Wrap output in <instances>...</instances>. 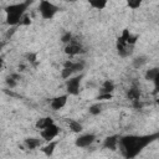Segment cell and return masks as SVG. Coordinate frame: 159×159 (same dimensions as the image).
<instances>
[{"instance_id": "6da1fadb", "label": "cell", "mask_w": 159, "mask_h": 159, "mask_svg": "<svg viewBox=\"0 0 159 159\" xmlns=\"http://www.w3.org/2000/svg\"><path fill=\"white\" fill-rule=\"evenodd\" d=\"M159 139V132L153 134H144V135H124L119 138V148L125 159L135 158L147 145L153 143L154 140Z\"/></svg>"}, {"instance_id": "7a4b0ae2", "label": "cell", "mask_w": 159, "mask_h": 159, "mask_svg": "<svg viewBox=\"0 0 159 159\" xmlns=\"http://www.w3.org/2000/svg\"><path fill=\"white\" fill-rule=\"evenodd\" d=\"M31 4V1H25V2H19V4H12L9 5L5 11H6V22L9 25H17L21 22L25 11L27 9V6Z\"/></svg>"}, {"instance_id": "3957f363", "label": "cell", "mask_w": 159, "mask_h": 159, "mask_svg": "<svg viewBox=\"0 0 159 159\" xmlns=\"http://www.w3.org/2000/svg\"><path fill=\"white\" fill-rule=\"evenodd\" d=\"M137 36H132L128 30H124L123 34L117 40V52L120 57H128L133 52V46L135 43Z\"/></svg>"}, {"instance_id": "277c9868", "label": "cell", "mask_w": 159, "mask_h": 159, "mask_svg": "<svg viewBox=\"0 0 159 159\" xmlns=\"http://www.w3.org/2000/svg\"><path fill=\"white\" fill-rule=\"evenodd\" d=\"M39 9H40V12H41V16L43 19H46V20L47 19H52L55 16V14L58 11V7L56 5H53L52 2L46 1V0H42L40 2Z\"/></svg>"}, {"instance_id": "5b68a950", "label": "cell", "mask_w": 159, "mask_h": 159, "mask_svg": "<svg viewBox=\"0 0 159 159\" xmlns=\"http://www.w3.org/2000/svg\"><path fill=\"white\" fill-rule=\"evenodd\" d=\"M81 80H82V75L76 76V77H73V78L66 80V89H67V93H68V94L77 96V94L80 93Z\"/></svg>"}, {"instance_id": "8992f818", "label": "cell", "mask_w": 159, "mask_h": 159, "mask_svg": "<svg viewBox=\"0 0 159 159\" xmlns=\"http://www.w3.org/2000/svg\"><path fill=\"white\" fill-rule=\"evenodd\" d=\"M58 133H60V128H58L55 123L51 124V125H48L47 128H45V129H42V130L40 132L41 137H42L45 140H47V142H52V139H53L55 137H57Z\"/></svg>"}, {"instance_id": "52a82bcc", "label": "cell", "mask_w": 159, "mask_h": 159, "mask_svg": "<svg viewBox=\"0 0 159 159\" xmlns=\"http://www.w3.org/2000/svg\"><path fill=\"white\" fill-rule=\"evenodd\" d=\"M94 140H96V135L92 134V133H87V134H82V135H80V137L76 139L75 144H76L77 147H80V148H84V147L91 145Z\"/></svg>"}, {"instance_id": "ba28073f", "label": "cell", "mask_w": 159, "mask_h": 159, "mask_svg": "<svg viewBox=\"0 0 159 159\" xmlns=\"http://www.w3.org/2000/svg\"><path fill=\"white\" fill-rule=\"evenodd\" d=\"M65 52H66L67 55H70V56H75V55H78V53H83L84 50H83V47L81 46V43H78V42H76L75 40H72V41L65 47Z\"/></svg>"}, {"instance_id": "9c48e42d", "label": "cell", "mask_w": 159, "mask_h": 159, "mask_svg": "<svg viewBox=\"0 0 159 159\" xmlns=\"http://www.w3.org/2000/svg\"><path fill=\"white\" fill-rule=\"evenodd\" d=\"M119 135L118 134H114V135H109L104 139L103 142V147L107 148V149H111V150H116L117 149V145L119 143Z\"/></svg>"}, {"instance_id": "30bf717a", "label": "cell", "mask_w": 159, "mask_h": 159, "mask_svg": "<svg viewBox=\"0 0 159 159\" xmlns=\"http://www.w3.org/2000/svg\"><path fill=\"white\" fill-rule=\"evenodd\" d=\"M67 97H68L67 94H63V96H58V97L53 98V99L51 101V107H52V109L58 111V109L63 108L65 104L67 103Z\"/></svg>"}, {"instance_id": "8fae6325", "label": "cell", "mask_w": 159, "mask_h": 159, "mask_svg": "<svg viewBox=\"0 0 159 159\" xmlns=\"http://www.w3.org/2000/svg\"><path fill=\"white\" fill-rule=\"evenodd\" d=\"M63 67L71 68V70L73 71V73H75V72H80V71H82V70H83V67H84V62H83V61H81V62L66 61V62H65V65H63Z\"/></svg>"}, {"instance_id": "7c38bea8", "label": "cell", "mask_w": 159, "mask_h": 159, "mask_svg": "<svg viewBox=\"0 0 159 159\" xmlns=\"http://www.w3.org/2000/svg\"><path fill=\"white\" fill-rule=\"evenodd\" d=\"M114 91V83L109 80L104 81L102 87H101V91H99V94H112V92Z\"/></svg>"}, {"instance_id": "4fadbf2b", "label": "cell", "mask_w": 159, "mask_h": 159, "mask_svg": "<svg viewBox=\"0 0 159 159\" xmlns=\"http://www.w3.org/2000/svg\"><path fill=\"white\" fill-rule=\"evenodd\" d=\"M51 124H53V119L51 118V117H43V118H40L37 122H36V124H35V127L37 128V129H45V128H47L48 125H51Z\"/></svg>"}, {"instance_id": "5bb4252c", "label": "cell", "mask_w": 159, "mask_h": 159, "mask_svg": "<svg viewBox=\"0 0 159 159\" xmlns=\"http://www.w3.org/2000/svg\"><path fill=\"white\" fill-rule=\"evenodd\" d=\"M139 97H140V89L137 87V86H133L128 89L127 92V98L130 99V101H139Z\"/></svg>"}, {"instance_id": "9a60e30c", "label": "cell", "mask_w": 159, "mask_h": 159, "mask_svg": "<svg viewBox=\"0 0 159 159\" xmlns=\"http://www.w3.org/2000/svg\"><path fill=\"white\" fill-rule=\"evenodd\" d=\"M25 145H26L27 149L32 150V149H35V148L41 145V140L37 139V138H26L25 139Z\"/></svg>"}, {"instance_id": "2e32d148", "label": "cell", "mask_w": 159, "mask_h": 159, "mask_svg": "<svg viewBox=\"0 0 159 159\" xmlns=\"http://www.w3.org/2000/svg\"><path fill=\"white\" fill-rule=\"evenodd\" d=\"M56 145H57V142H50V143H48L47 145H45L41 150L43 152V154H45L46 157H51V155L53 154V152H55Z\"/></svg>"}, {"instance_id": "e0dca14e", "label": "cell", "mask_w": 159, "mask_h": 159, "mask_svg": "<svg viewBox=\"0 0 159 159\" xmlns=\"http://www.w3.org/2000/svg\"><path fill=\"white\" fill-rule=\"evenodd\" d=\"M67 123H68V125H70V129L72 130V132H75V133H80V132H82V124L80 123V122H77V120H75V119H68L67 120Z\"/></svg>"}, {"instance_id": "ac0fdd59", "label": "cell", "mask_w": 159, "mask_h": 159, "mask_svg": "<svg viewBox=\"0 0 159 159\" xmlns=\"http://www.w3.org/2000/svg\"><path fill=\"white\" fill-rule=\"evenodd\" d=\"M148 62V58L145 56H138L133 60V67L134 68H140L142 66H144Z\"/></svg>"}, {"instance_id": "d6986e66", "label": "cell", "mask_w": 159, "mask_h": 159, "mask_svg": "<svg viewBox=\"0 0 159 159\" xmlns=\"http://www.w3.org/2000/svg\"><path fill=\"white\" fill-rule=\"evenodd\" d=\"M89 5L97 10H102L107 6V1L106 0H92V1H89Z\"/></svg>"}, {"instance_id": "ffe728a7", "label": "cell", "mask_w": 159, "mask_h": 159, "mask_svg": "<svg viewBox=\"0 0 159 159\" xmlns=\"http://www.w3.org/2000/svg\"><path fill=\"white\" fill-rule=\"evenodd\" d=\"M158 73H159V68H150V70H148L147 72H145V80H148V81H154L155 80V77L158 76Z\"/></svg>"}, {"instance_id": "44dd1931", "label": "cell", "mask_w": 159, "mask_h": 159, "mask_svg": "<svg viewBox=\"0 0 159 159\" xmlns=\"http://www.w3.org/2000/svg\"><path fill=\"white\" fill-rule=\"evenodd\" d=\"M89 113L92 114V116H97V114H99L101 112H102V106L99 104V103H96V104H92L91 107H89Z\"/></svg>"}, {"instance_id": "7402d4cb", "label": "cell", "mask_w": 159, "mask_h": 159, "mask_svg": "<svg viewBox=\"0 0 159 159\" xmlns=\"http://www.w3.org/2000/svg\"><path fill=\"white\" fill-rule=\"evenodd\" d=\"M5 82H6V84H7V86H9L10 88H14V87L16 86V83H17V81H16V80H15V78H14V77H12L11 75H10L9 77H6Z\"/></svg>"}, {"instance_id": "603a6c76", "label": "cell", "mask_w": 159, "mask_h": 159, "mask_svg": "<svg viewBox=\"0 0 159 159\" xmlns=\"http://www.w3.org/2000/svg\"><path fill=\"white\" fill-rule=\"evenodd\" d=\"M61 41L65 42V43H70L72 41V35L71 32H65L62 36H61Z\"/></svg>"}, {"instance_id": "cb8c5ba5", "label": "cell", "mask_w": 159, "mask_h": 159, "mask_svg": "<svg viewBox=\"0 0 159 159\" xmlns=\"http://www.w3.org/2000/svg\"><path fill=\"white\" fill-rule=\"evenodd\" d=\"M127 5H128L130 9L135 10V9H138V7L142 5V1H140V0H137V1H128Z\"/></svg>"}, {"instance_id": "d4e9b609", "label": "cell", "mask_w": 159, "mask_h": 159, "mask_svg": "<svg viewBox=\"0 0 159 159\" xmlns=\"http://www.w3.org/2000/svg\"><path fill=\"white\" fill-rule=\"evenodd\" d=\"M30 22H31L30 17H29V16H26V15H24V17H22V20H21L20 25H30Z\"/></svg>"}, {"instance_id": "484cf974", "label": "cell", "mask_w": 159, "mask_h": 159, "mask_svg": "<svg viewBox=\"0 0 159 159\" xmlns=\"http://www.w3.org/2000/svg\"><path fill=\"white\" fill-rule=\"evenodd\" d=\"M26 58L30 62H35L36 61V53H26Z\"/></svg>"}, {"instance_id": "4316f807", "label": "cell", "mask_w": 159, "mask_h": 159, "mask_svg": "<svg viewBox=\"0 0 159 159\" xmlns=\"http://www.w3.org/2000/svg\"><path fill=\"white\" fill-rule=\"evenodd\" d=\"M153 82H154V84H155V91H154V93H158V92H159V73H158V76L155 77V80H154Z\"/></svg>"}, {"instance_id": "83f0119b", "label": "cell", "mask_w": 159, "mask_h": 159, "mask_svg": "<svg viewBox=\"0 0 159 159\" xmlns=\"http://www.w3.org/2000/svg\"><path fill=\"white\" fill-rule=\"evenodd\" d=\"M112 98V94H99L97 97V99H111Z\"/></svg>"}, {"instance_id": "f1b7e54d", "label": "cell", "mask_w": 159, "mask_h": 159, "mask_svg": "<svg viewBox=\"0 0 159 159\" xmlns=\"http://www.w3.org/2000/svg\"><path fill=\"white\" fill-rule=\"evenodd\" d=\"M157 103H158V104H159V99H157Z\"/></svg>"}]
</instances>
